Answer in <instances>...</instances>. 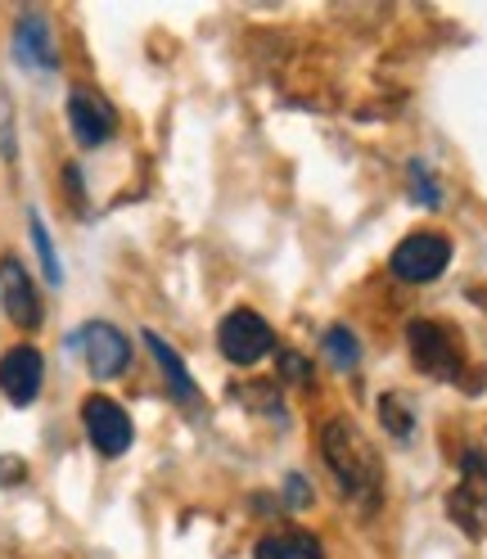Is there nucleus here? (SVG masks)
Masks as SVG:
<instances>
[{
  "mask_svg": "<svg viewBox=\"0 0 487 559\" xmlns=\"http://www.w3.org/2000/svg\"><path fill=\"white\" fill-rule=\"evenodd\" d=\"M325 357H330L334 370L353 374L357 361H361V343H357V334L347 330V325H330V330H325Z\"/></svg>",
  "mask_w": 487,
  "mask_h": 559,
  "instance_id": "nucleus-14",
  "label": "nucleus"
},
{
  "mask_svg": "<svg viewBox=\"0 0 487 559\" xmlns=\"http://www.w3.org/2000/svg\"><path fill=\"white\" fill-rule=\"evenodd\" d=\"M321 461L334 474L338 497L361 510L366 519L379 514L384 506V465H379V451L370 447V438L361 433L357 419L347 415H330L321 425Z\"/></svg>",
  "mask_w": 487,
  "mask_h": 559,
  "instance_id": "nucleus-1",
  "label": "nucleus"
},
{
  "mask_svg": "<svg viewBox=\"0 0 487 559\" xmlns=\"http://www.w3.org/2000/svg\"><path fill=\"white\" fill-rule=\"evenodd\" d=\"M285 379H294V383H311L307 361H302V357H294V353H285Z\"/></svg>",
  "mask_w": 487,
  "mask_h": 559,
  "instance_id": "nucleus-18",
  "label": "nucleus"
},
{
  "mask_svg": "<svg viewBox=\"0 0 487 559\" xmlns=\"http://www.w3.org/2000/svg\"><path fill=\"white\" fill-rule=\"evenodd\" d=\"M78 343H82L86 370H91L95 379H118V374L131 366V343H127V334H122L118 325H109V321L82 325Z\"/></svg>",
  "mask_w": 487,
  "mask_h": 559,
  "instance_id": "nucleus-7",
  "label": "nucleus"
},
{
  "mask_svg": "<svg viewBox=\"0 0 487 559\" xmlns=\"http://www.w3.org/2000/svg\"><path fill=\"white\" fill-rule=\"evenodd\" d=\"M411 181H415V203H425V207H438L442 203V194H438V181L429 177V167L425 163H411Z\"/></svg>",
  "mask_w": 487,
  "mask_h": 559,
  "instance_id": "nucleus-17",
  "label": "nucleus"
},
{
  "mask_svg": "<svg viewBox=\"0 0 487 559\" xmlns=\"http://www.w3.org/2000/svg\"><path fill=\"white\" fill-rule=\"evenodd\" d=\"M0 307L19 330H37L41 325V294L32 285V275L19 258H0Z\"/></svg>",
  "mask_w": 487,
  "mask_h": 559,
  "instance_id": "nucleus-8",
  "label": "nucleus"
},
{
  "mask_svg": "<svg viewBox=\"0 0 487 559\" xmlns=\"http://www.w3.org/2000/svg\"><path fill=\"white\" fill-rule=\"evenodd\" d=\"M406 347H411L415 366H420L425 374H433V379H461V370H465V353H461L456 334H451L447 325H438V321H411L406 325Z\"/></svg>",
  "mask_w": 487,
  "mask_h": 559,
  "instance_id": "nucleus-2",
  "label": "nucleus"
},
{
  "mask_svg": "<svg viewBox=\"0 0 487 559\" xmlns=\"http://www.w3.org/2000/svg\"><path fill=\"white\" fill-rule=\"evenodd\" d=\"M32 226V249H37V258H41V271H46V280L50 285H59L63 280V266H59V253H55V239H50V230H46V222H41V213H32L27 217Z\"/></svg>",
  "mask_w": 487,
  "mask_h": 559,
  "instance_id": "nucleus-16",
  "label": "nucleus"
},
{
  "mask_svg": "<svg viewBox=\"0 0 487 559\" xmlns=\"http://www.w3.org/2000/svg\"><path fill=\"white\" fill-rule=\"evenodd\" d=\"M217 347H222V357L230 366H258V361H266L275 353V334L253 307H239L222 321Z\"/></svg>",
  "mask_w": 487,
  "mask_h": 559,
  "instance_id": "nucleus-4",
  "label": "nucleus"
},
{
  "mask_svg": "<svg viewBox=\"0 0 487 559\" xmlns=\"http://www.w3.org/2000/svg\"><path fill=\"white\" fill-rule=\"evenodd\" d=\"M82 429H86L91 447L99 451V456H109V461L127 456L131 438H135L131 415H127L114 397H104V393H91V397L82 402Z\"/></svg>",
  "mask_w": 487,
  "mask_h": 559,
  "instance_id": "nucleus-5",
  "label": "nucleus"
},
{
  "mask_svg": "<svg viewBox=\"0 0 487 559\" xmlns=\"http://www.w3.org/2000/svg\"><path fill=\"white\" fill-rule=\"evenodd\" d=\"M379 419H384L389 438H397V442H411V433H415V415H411L406 397H397V393L379 397Z\"/></svg>",
  "mask_w": 487,
  "mask_h": 559,
  "instance_id": "nucleus-15",
  "label": "nucleus"
},
{
  "mask_svg": "<svg viewBox=\"0 0 487 559\" xmlns=\"http://www.w3.org/2000/svg\"><path fill=\"white\" fill-rule=\"evenodd\" d=\"M461 487L447 497L451 506V519L461 523L465 533H487V461L478 456V451H465V461H461Z\"/></svg>",
  "mask_w": 487,
  "mask_h": 559,
  "instance_id": "nucleus-6",
  "label": "nucleus"
},
{
  "mask_svg": "<svg viewBox=\"0 0 487 559\" xmlns=\"http://www.w3.org/2000/svg\"><path fill=\"white\" fill-rule=\"evenodd\" d=\"M14 59L23 68H37V73H50L59 68V46H55V32H50V19L27 10L19 23H14Z\"/></svg>",
  "mask_w": 487,
  "mask_h": 559,
  "instance_id": "nucleus-10",
  "label": "nucleus"
},
{
  "mask_svg": "<svg viewBox=\"0 0 487 559\" xmlns=\"http://www.w3.org/2000/svg\"><path fill=\"white\" fill-rule=\"evenodd\" d=\"M145 343H150V353H154V361H158V374L167 379V393L177 397L181 406H199V383H194V374L186 370V361H181V353L171 347L163 334H145Z\"/></svg>",
  "mask_w": 487,
  "mask_h": 559,
  "instance_id": "nucleus-12",
  "label": "nucleus"
},
{
  "mask_svg": "<svg viewBox=\"0 0 487 559\" xmlns=\"http://www.w3.org/2000/svg\"><path fill=\"white\" fill-rule=\"evenodd\" d=\"M389 266L406 285H429V280H438L451 266V239L438 230H415L393 249Z\"/></svg>",
  "mask_w": 487,
  "mask_h": 559,
  "instance_id": "nucleus-3",
  "label": "nucleus"
},
{
  "mask_svg": "<svg viewBox=\"0 0 487 559\" xmlns=\"http://www.w3.org/2000/svg\"><path fill=\"white\" fill-rule=\"evenodd\" d=\"M311 501V492H307V483H302V474H289V506L298 510V506H307Z\"/></svg>",
  "mask_w": 487,
  "mask_h": 559,
  "instance_id": "nucleus-19",
  "label": "nucleus"
},
{
  "mask_svg": "<svg viewBox=\"0 0 487 559\" xmlns=\"http://www.w3.org/2000/svg\"><path fill=\"white\" fill-rule=\"evenodd\" d=\"M46 383V361L32 343H19L0 357V393H5L14 406H32Z\"/></svg>",
  "mask_w": 487,
  "mask_h": 559,
  "instance_id": "nucleus-9",
  "label": "nucleus"
},
{
  "mask_svg": "<svg viewBox=\"0 0 487 559\" xmlns=\"http://www.w3.org/2000/svg\"><path fill=\"white\" fill-rule=\"evenodd\" d=\"M68 127H73L78 145L99 150L104 140L118 131V118H114V109H109V104H104L99 95H91V91H73V95H68Z\"/></svg>",
  "mask_w": 487,
  "mask_h": 559,
  "instance_id": "nucleus-11",
  "label": "nucleus"
},
{
  "mask_svg": "<svg viewBox=\"0 0 487 559\" xmlns=\"http://www.w3.org/2000/svg\"><path fill=\"white\" fill-rule=\"evenodd\" d=\"M253 559H325V546L321 537H311L302 528H281L253 546Z\"/></svg>",
  "mask_w": 487,
  "mask_h": 559,
  "instance_id": "nucleus-13",
  "label": "nucleus"
}]
</instances>
